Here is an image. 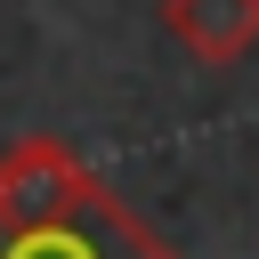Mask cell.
<instances>
[{
    "instance_id": "1",
    "label": "cell",
    "mask_w": 259,
    "mask_h": 259,
    "mask_svg": "<svg viewBox=\"0 0 259 259\" xmlns=\"http://www.w3.org/2000/svg\"><path fill=\"white\" fill-rule=\"evenodd\" d=\"M0 259H178L81 154L24 138L0 154Z\"/></svg>"
},
{
    "instance_id": "2",
    "label": "cell",
    "mask_w": 259,
    "mask_h": 259,
    "mask_svg": "<svg viewBox=\"0 0 259 259\" xmlns=\"http://www.w3.org/2000/svg\"><path fill=\"white\" fill-rule=\"evenodd\" d=\"M162 24L202 65H235L259 49V0H162Z\"/></svg>"
}]
</instances>
